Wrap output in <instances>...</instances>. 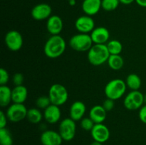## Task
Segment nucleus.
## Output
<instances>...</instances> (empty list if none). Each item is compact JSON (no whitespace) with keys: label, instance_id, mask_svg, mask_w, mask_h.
Segmentation results:
<instances>
[{"label":"nucleus","instance_id":"obj_21","mask_svg":"<svg viewBox=\"0 0 146 145\" xmlns=\"http://www.w3.org/2000/svg\"><path fill=\"white\" fill-rule=\"evenodd\" d=\"M12 102V90L7 85H0V106L6 107Z\"/></svg>","mask_w":146,"mask_h":145},{"label":"nucleus","instance_id":"obj_31","mask_svg":"<svg viewBox=\"0 0 146 145\" xmlns=\"http://www.w3.org/2000/svg\"><path fill=\"white\" fill-rule=\"evenodd\" d=\"M24 75L20 72H17L13 75L12 81L13 83L14 84L15 86H19V85H22L24 82Z\"/></svg>","mask_w":146,"mask_h":145},{"label":"nucleus","instance_id":"obj_9","mask_svg":"<svg viewBox=\"0 0 146 145\" xmlns=\"http://www.w3.org/2000/svg\"><path fill=\"white\" fill-rule=\"evenodd\" d=\"M4 41L7 48L11 51H18L23 45L22 35L16 30H11L7 33Z\"/></svg>","mask_w":146,"mask_h":145},{"label":"nucleus","instance_id":"obj_13","mask_svg":"<svg viewBox=\"0 0 146 145\" xmlns=\"http://www.w3.org/2000/svg\"><path fill=\"white\" fill-rule=\"evenodd\" d=\"M64 28V22L59 16L51 15L47 19L46 29L51 36L60 35Z\"/></svg>","mask_w":146,"mask_h":145},{"label":"nucleus","instance_id":"obj_18","mask_svg":"<svg viewBox=\"0 0 146 145\" xmlns=\"http://www.w3.org/2000/svg\"><path fill=\"white\" fill-rule=\"evenodd\" d=\"M102 8V0H84L82 3V10L86 15H96Z\"/></svg>","mask_w":146,"mask_h":145},{"label":"nucleus","instance_id":"obj_34","mask_svg":"<svg viewBox=\"0 0 146 145\" xmlns=\"http://www.w3.org/2000/svg\"><path fill=\"white\" fill-rule=\"evenodd\" d=\"M7 120H9V119L7 118L6 113H4L3 111H0V129L6 127Z\"/></svg>","mask_w":146,"mask_h":145},{"label":"nucleus","instance_id":"obj_23","mask_svg":"<svg viewBox=\"0 0 146 145\" xmlns=\"http://www.w3.org/2000/svg\"><path fill=\"white\" fill-rule=\"evenodd\" d=\"M127 87L131 90H138L141 86V79L136 74H129L126 78L125 81Z\"/></svg>","mask_w":146,"mask_h":145},{"label":"nucleus","instance_id":"obj_38","mask_svg":"<svg viewBox=\"0 0 146 145\" xmlns=\"http://www.w3.org/2000/svg\"><path fill=\"white\" fill-rule=\"evenodd\" d=\"M68 2H69L70 5L74 6L76 4V0H71V1H68Z\"/></svg>","mask_w":146,"mask_h":145},{"label":"nucleus","instance_id":"obj_40","mask_svg":"<svg viewBox=\"0 0 146 145\" xmlns=\"http://www.w3.org/2000/svg\"><path fill=\"white\" fill-rule=\"evenodd\" d=\"M68 1H71V0H68Z\"/></svg>","mask_w":146,"mask_h":145},{"label":"nucleus","instance_id":"obj_25","mask_svg":"<svg viewBox=\"0 0 146 145\" xmlns=\"http://www.w3.org/2000/svg\"><path fill=\"white\" fill-rule=\"evenodd\" d=\"M111 55H120L123 51V45L118 40H111L106 44Z\"/></svg>","mask_w":146,"mask_h":145},{"label":"nucleus","instance_id":"obj_8","mask_svg":"<svg viewBox=\"0 0 146 145\" xmlns=\"http://www.w3.org/2000/svg\"><path fill=\"white\" fill-rule=\"evenodd\" d=\"M76 132V125L75 121L71 118H65L59 124L58 132L62 137L63 140L71 141L75 137Z\"/></svg>","mask_w":146,"mask_h":145},{"label":"nucleus","instance_id":"obj_7","mask_svg":"<svg viewBox=\"0 0 146 145\" xmlns=\"http://www.w3.org/2000/svg\"><path fill=\"white\" fill-rule=\"evenodd\" d=\"M144 104V95L139 90H131L123 100V105L129 110L140 109Z\"/></svg>","mask_w":146,"mask_h":145},{"label":"nucleus","instance_id":"obj_33","mask_svg":"<svg viewBox=\"0 0 146 145\" xmlns=\"http://www.w3.org/2000/svg\"><path fill=\"white\" fill-rule=\"evenodd\" d=\"M139 113H138V117L139 119L143 123L146 125V105H143L141 108H140Z\"/></svg>","mask_w":146,"mask_h":145},{"label":"nucleus","instance_id":"obj_32","mask_svg":"<svg viewBox=\"0 0 146 145\" xmlns=\"http://www.w3.org/2000/svg\"><path fill=\"white\" fill-rule=\"evenodd\" d=\"M114 101L115 100H113L107 98L106 100H104L102 106L104 107V108L107 111V112H109V111L112 110L114 108V106H115V102H114Z\"/></svg>","mask_w":146,"mask_h":145},{"label":"nucleus","instance_id":"obj_26","mask_svg":"<svg viewBox=\"0 0 146 145\" xmlns=\"http://www.w3.org/2000/svg\"><path fill=\"white\" fill-rule=\"evenodd\" d=\"M0 144L13 145V138L11 132L6 127L0 129Z\"/></svg>","mask_w":146,"mask_h":145},{"label":"nucleus","instance_id":"obj_1","mask_svg":"<svg viewBox=\"0 0 146 145\" xmlns=\"http://www.w3.org/2000/svg\"><path fill=\"white\" fill-rule=\"evenodd\" d=\"M66 43L60 35L51 36L48 38L44 47L46 56L49 58H56L61 56L65 51Z\"/></svg>","mask_w":146,"mask_h":145},{"label":"nucleus","instance_id":"obj_15","mask_svg":"<svg viewBox=\"0 0 146 145\" xmlns=\"http://www.w3.org/2000/svg\"><path fill=\"white\" fill-rule=\"evenodd\" d=\"M94 44H106L108 42L110 32L106 27L98 26L90 34Z\"/></svg>","mask_w":146,"mask_h":145},{"label":"nucleus","instance_id":"obj_17","mask_svg":"<svg viewBox=\"0 0 146 145\" xmlns=\"http://www.w3.org/2000/svg\"><path fill=\"white\" fill-rule=\"evenodd\" d=\"M86 111L85 104L81 101H75L70 107L69 115L70 118L76 121H79L84 118Z\"/></svg>","mask_w":146,"mask_h":145},{"label":"nucleus","instance_id":"obj_27","mask_svg":"<svg viewBox=\"0 0 146 145\" xmlns=\"http://www.w3.org/2000/svg\"><path fill=\"white\" fill-rule=\"evenodd\" d=\"M119 0H102V8L106 11H112L118 8Z\"/></svg>","mask_w":146,"mask_h":145},{"label":"nucleus","instance_id":"obj_37","mask_svg":"<svg viewBox=\"0 0 146 145\" xmlns=\"http://www.w3.org/2000/svg\"><path fill=\"white\" fill-rule=\"evenodd\" d=\"M91 145H102V143L96 142V141H94V142L91 144Z\"/></svg>","mask_w":146,"mask_h":145},{"label":"nucleus","instance_id":"obj_24","mask_svg":"<svg viewBox=\"0 0 146 145\" xmlns=\"http://www.w3.org/2000/svg\"><path fill=\"white\" fill-rule=\"evenodd\" d=\"M107 63L108 66L113 71L121 69L124 65L123 58L121 55H110Z\"/></svg>","mask_w":146,"mask_h":145},{"label":"nucleus","instance_id":"obj_39","mask_svg":"<svg viewBox=\"0 0 146 145\" xmlns=\"http://www.w3.org/2000/svg\"><path fill=\"white\" fill-rule=\"evenodd\" d=\"M144 103H145V105H146V94L144 95Z\"/></svg>","mask_w":146,"mask_h":145},{"label":"nucleus","instance_id":"obj_22","mask_svg":"<svg viewBox=\"0 0 146 145\" xmlns=\"http://www.w3.org/2000/svg\"><path fill=\"white\" fill-rule=\"evenodd\" d=\"M44 117V115L41 113L38 108H30L27 111V119L31 124H38Z\"/></svg>","mask_w":146,"mask_h":145},{"label":"nucleus","instance_id":"obj_35","mask_svg":"<svg viewBox=\"0 0 146 145\" xmlns=\"http://www.w3.org/2000/svg\"><path fill=\"white\" fill-rule=\"evenodd\" d=\"M135 2L142 7H146V0H135Z\"/></svg>","mask_w":146,"mask_h":145},{"label":"nucleus","instance_id":"obj_11","mask_svg":"<svg viewBox=\"0 0 146 145\" xmlns=\"http://www.w3.org/2000/svg\"><path fill=\"white\" fill-rule=\"evenodd\" d=\"M75 27L79 33L88 34L92 32L95 28V22L94 18L90 16H81L76 21Z\"/></svg>","mask_w":146,"mask_h":145},{"label":"nucleus","instance_id":"obj_30","mask_svg":"<svg viewBox=\"0 0 146 145\" xmlns=\"http://www.w3.org/2000/svg\"><path fill=\"white\" fill-rule=\"evenodd\" d=\"M9 80V75L7 71L1 68L0 69V85H7Z\"/></svg>","mask_w":146,"mask_h":145},{"label":"nucleus","instance_id":"obj_36","mask_svg":"<svg viewBox=\"0 0 146 145\" xmlns=\"http://www.w3.org/2000/svg\"><path fill=\"white\" fill-rule=\"evenodd\" d=\"M120 2L123 4H125V5H128V4H132L133 1H135V0H119Z\"/></svg>","mask_w":146,"mask_h":145},{"label":"nucleus","instance_id":"obj_28","mask_svg":"<svg viewBox=\"0 0 146 145\" xmlns=\"http://www.w3.org/2000/svg\"><path fill=\"white\" fill-rule=\"evenodd\" d=\"M36 105L38 109H45L51 105V102L48 96H41L37 98Z\"/></svg>","mask_w":146,"mask_h":145},{"label":"nucleus","instance_id":"obj_6","mask_svg":"<svg viewBox=\"0 0 146 145\" xmlns=\"http://www.w3.org/2000/svg\"><path fill=\"white\" fill-rule=\"evenodd\" d=\"M27 111L24 104L14 103L8 107L6 112L7 118L12 122H19L27 118Z\"/></svg>","mask_w":146,"mask_h":145},{"label":"nucleus","instance_id":"obj_12","mask_svg":"<svg viewBox=\"0 0 146 145\" xmlns=\"http://www.w3.org/2000/svg\"><path fill=\"white\" fill-rule=\"evenodd\" d=\"M91 136L94 141L104 143L110 138V130L106 125L103 123L95 124L91 131Z\"/></svg>","mask_w":146,"mask_h":145},{"label":"nucleus","instance_id":"obj_3","mask_svg":"<svg viewBox=\"0 0 146 145\" xmlns=\"http://www.w3.org/2000/svg\"><path fill=\"white\" fill-rule=\"evenodd\" d=\"M127 85L125 81L116 78L111 80L106 84L104 92L107 98L116 100L122 98L125 93Z\"/></svg>","mask_w":146,"mask_h":145},{"label":"nucleus","instance_id":"obj_5","mask_svg":"<svg viewBox=\"0 0 146 145\" xmlns=\"http://www.w3.org/2000/svg\"><path fill=\"white\" fill-rule=\"evenodd\" d=\"M48 97L51 104L61 106L64 105L68 99V92L66 88L59 83L53 84L48 90Z\"/></svg>","mask_w":146,"mask_h":145},{"label":"nucleus","instance_id":"obj_16","mask_svg":"<svg viewBox=\"0 0 146 145\" xmlns=\"http://www.w3.org/2000/svg\"><path fill=\"white\" fill-rule=\"evenodd\" d=\"M44 118L48 123L54 125L60 120L61 117V112L59 106L53 105L48 107L44 111Z\"/></svg>","mask_w":146,"mask_h":145},{"label":"nucleus","instance_id":"obj_19","mask_svg":"<svg viewBox=\"0 0 146 145\" xmlns=\"http://www.w3.org/2000/svg\"><path fill=\"white\" fill-rule=\"evenodd\" d=\"M106 116L107 111L102 105H94L89 111V117L95 124L103 123L106 120Z\"/></svg>","mask_w":146,"mask_h":145},{"label":"nucleus","instance_id":"obj_4","mask_svg":"<svg viewBox=\"0 0 146 145\" xmlns=\"http://www.w3.org/2000/svg\"><path fill=\"white\" fill-rule=\"evenodd\" d=\"M94 45L91 35L88 34H82L73 36L69 40V45L73 50L78 52L88 51Z\"/></svg>","mask_w":146,"mask_h":145},{"label":"nucleus","instance_id":"obj_29","mask_svg":"<svg viewBox=\"0 0 146 145\" xmlns=\"http://www.w3.org/2000/svg\"><path fill=\"white\" fill-rule=\"evenodd\" d=\"M94 125H95V123L89 117H84L81 120V128L85 131H91Z\"/></svg>","mask_w":146,"mask_h":145},{"label":"nucleus","instance_id":"obj_14","mask_svg":"<svg viewBox=\"0 0 146 145\" xmlns=\"http://www.w3.org/2000/svg\"><path fill=\"white\" fill-rule=\"evenodd\" d=\"M43 145H61L63 139L59 132L54 130H46L41 134L40 137Z\"/></svg>","mask_w":146,"mask_h":145},{"label":"nucleus","instance_id":"obj_20","mask_svg":"<svg viewBox=\"0 0 146 145\" xmlns=\"http://www.w3.org/2000/svg\"><path fill=\"white\" fill-rule=\"evenodd\" d=\"M28 97V90L24 85L15 86L12 89V102L24 104Z\"/></svg>","mask_w":146,"mask_h":145},{"label":"nucleus","instance_id":"obj_2","mask_svg":"<svg viewBox=\"0 0 146 145\" xmlns=\"http://www.w3.org/2000/svg\"><path fill=\"white\" fill-rule=\"evenodd\" d=\"M110 53L106 44H94L88 51V61L91 65L98 66L107 62Z\"/></svg>","mask_w":146,"mask_h":145},{"label":"nucleus","instance_id":"obj_10","mask_svg":"<svg viewBox=\"0 0 146 145\" xmlns=\"http://www.w3.org/2000/svg\"><path fill=\"white\" fill-rule=\"evenodd\" d=\"M52 9L48 4L41 3L33 7L31 11V15L34 19L36 21L48 19L51 16Z\"/></svg>","mask_w":146,"mask_h":145}]
</instances>
